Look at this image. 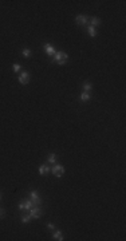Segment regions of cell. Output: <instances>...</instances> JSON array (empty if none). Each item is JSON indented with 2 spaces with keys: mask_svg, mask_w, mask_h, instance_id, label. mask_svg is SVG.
<instances>
[{
  "mask_svg": "<svg viewBox=\"0 0 126 241\" xmlns=\"http://www.w3.org/2000/svg\"><path fill=\"white\" fill-rule=\"evenodd\" d=\"M67 60L69 55L65 51H57L54 54V62L58 63V65H65V63H67Z\"/></svg>",
  "mask_w": 126,
  "mask_h": 241,
  "instance_id": "obj_1",
  "label": "cell"
},
{
  "mask_svg": "<svg viewBox=\"0 0 126 241\" xmlns=\"http://www.w3.org/2000/svg\"><path fill=\"white\" fill-rule=\"evenodd\" d=\"M30 197H31V202H32V206H40V205H42V200L39 198V196H38V192L32 190V192L30 193Z\"/></svg>",
  "mask_w": 126,
  "mask_h": 241,
  "instance_id": "obj_2",
  "label": "cell"
},
{
  "mask_svg": "<svg viewBox=\"0 0 126 241\" xmlns=\"http://www.w3.org/2000/svg\"><path fill=\"white\" fill-rule=\"evenodd\" d=\"M42 213H43V210L39 208V206H34V208H31L30 209V216L32 218H40V216H42Z\"/></svg>",
  "mask_w": 126,
  "mask_h": 241,
  "instance_id": "obj_3",
  "label": "cell"
},
{
  "mask_svg": "<svg viewBox=\"0 0 126 241\" xmlns=\"http://www.w3.org/2000/svg\"><path fill=\"white\" fill-rule=\"evenodd\" d=\"M17 208H19L20 210H30V209L32 208V202H31V200L20 201L19 205H17Z\"/></svg>",
  "mask_w": 126,
  "mask_h": 241,
  "instance_id": "obj_4",
  "label": "cell"
},
{
  "mask_svg": "<svg viewBox=\"0 0 126 241\" xmlns=\"http://www.w3.org/2000/svg\"><path fill=\"white\" fill-rule=\"evenodd\" d=\"M17 79H19L20 84H27L30 82V74L27 71H22L19 74V78H17Z\"/></svg>",
  "mask_w": 126,
  "mask_h": 241,
  "instance_id": "obj_5",
  "label": "cell"
},
{
  "mask_svg": "<svg viewBox=\"0 0 126 241\" xmlns=\"http://www.w3.org/2000/svg\"><path fill=\"white\" fill-rule=\"evenodd\" d=\"M52 173H54L55 177H62L63 174H65V168H63L62 165H54Z\"/></svg>",
  "mask_w": 126,
  "mask_h": 241,
  "instance_id": "obj_6",
  "label": "cell"
},
{
  "mask_svg": "<svg viewBox=\"0 0 126 241\" xmlns=\"http://www.w3.org/2000/svg\"><path fill=\"white\" fill-rule=\"evenodd\" d=\"M75 22L78 26H85V24H87V22H89V17L85 15H78L75 17Z\"/></svg>",
  "mask_w": 126,
  "mask_h": 241,
  "instance_id": "obj_7",
  "label": "cell"
},
{
  "mask_svg": "<svg viewBox=\"0 0 126 241\" xmlns=\"http://www.w3.org/2000/svg\"><path fill=\"white\" fill-rule=\"evenodd\" d=\"M44 50H46V54L50 55V56H54V54L57 52V51H55V48H54V46L50 44V43L44 44Z\"/></svg>",
  "mask_w": 126,
  "mask_h": 241,
  "instance_id": "obj_8",
  "label": "cell"
},
{
  "mask_svg": "<svg viewBox=\"0 0 126 241\" xmlns=\"http://www.w3.org/2000/svg\"><path fill=\"white\" fill-rule=\"evenodd\" d=\"M99 24H101V19H99V17H97V16H93L91 17V19H90V24H89V26H91V27H98V26H99Z\"/></svg>",
  "mask_w": 126,
  "mask_h": 241,
  "instance_id": "obj_9",
  "label": "cell"
},
{
  "mask_svg": "<svg viewBox=\"0 0 126 241\" xmlns=\"http://www.w3.org/2000/svg\"><path fill=\"white\" fill-rule=\"evenodd\" d=\"M52 239H55L58 241H63L65 237H63V233L61 232V230H57V232H52Z\"/></svg>",
  "mask_w": 126,
  "mask_h": 241,
  "instance_id": "obj_10",
  "label": "cell"
},
{
  "mask_svg": "<svg viewBox=\"0 0 126 241\" xmlns=\"http://www.w3.org/2000/svg\"><path fill=\"white\" fill-rule=\"evenodd\" d=\"M48 172H50V168H48L47 165H42V166H39V173H40L42 176H47Z\"/></svg>",
  "mask_w": 126,
  "mask_h": 241,
  "instance_id": "obj_11",
  "label": "cell"
},
{
  "mask_svg": "<svg viewBox=\"0 0 126 241\" xmlns=\"http://www.w3.org/2000/svg\"><path fill=\"white\" fill-rule=\"evenodd\" d=\"M87 31H89V35H90V36H91V38H94V36H97V28L95 27H91V26H89V27H87Z\"/></svg>",
  "mask_w": 126,
  "mask_h": 241,
  "instance_id": "obj_12",
  "label": "cell"
},
{
  "mask_svg": "<svg viewBox=\"0 0 126 241\" xmlns=\"http://www.w3.org/2000/svg\"><path fill=\"white\" fill-rule=\"evenodd\" d=\"M80 101H82V102H89L90 101V94L86 93V91H83L82 95H80Z\"/></svg>",
  "mask_w": 126,
  "mask_h": 241,
  "instance_id": "obj_13",
  "label": "cell"
},
{
  "mask_svg": "<svg viewBox=\"0 0 126 241\" xmlns=\"http://www.w3.org/2000/svg\"><path fill=\"white\" fill-rule=\"evenodd\" d=\"M47 161L50 162V164H55V162H57V154H55V153H51V154L47 157Z\"/></svg>",
  "mask_w": 126,
  "mask_h": 241,
  "instance_id": "obj_14",
  "label": "cell"
},
{
  "mask_svg": "<svg viewBox=\"0 0 126 241\" xmlns=\"http://www.w3.org/2000/svg\"><path fill=\"white\" fill-rule=\"evenodd\" d=\"M31 220H32V217H31L30 214H24V216H22V222H23V224H28Z\"/></svg>",
  "mask_w": 126,
  "mask_h": 241,
  "instance_id": "obj_15",
  "label": "cell"
},
{
  "mask_svg": "<svg viewBox=\"0 0 126 241\" xmlns=\"http://www.w3.org/2000/svg\"><path fill=\"white\" fill-rule=\"evenodd\" d=\"M91 88H93V86H91V84H90L89 82H85V83H83V90H85L86 93L91 91Z\"/></svg>",
  "mask_w": 126,
  "mask_h": 241,
  "instance_id": "obj_16",
  "label": "cell"
},
{
  "mask_svg": "<svg viewBox=\"0 0 126 241\" xmlns=\"http://www.w3.org/2000/svg\"><path fill=\"white\" fill-rule=\"evenodd\" d=\"M22 54H23L24 58H30V56H31V50L30 48H24L22 51Z\"/></svg>",
  "mask_w": 126,
  "mask_h": 241,
  "instance_id": "obj_17",
  "label": "cell"
},
{
  "mask_svg": "<svg viewBox=\"0 0 126 241\" xmlns=\"http://www.w3.org/2000/svg\"><path fill=\"white\" fill-rule=\"evenodd\" d=\"M12 69H13V71H15V72H20V70H22V66H20L19 63H15V65L12 66Z\"/></svg>",
  "mask_w": 126,
  "mask_h": 241,
  "instance_id": "obj_18",
  "label": "cell"
},
{
  "mask_svg": "<svg viewBox=\"0 0 126 241\" xmlns=\"http://www.w3.org/2000/svg\"><path fill=\"white\" fill-rule=\"evenodd\" d=\"M4 216H6V210L3 208H0V220L4 218Z\"/></svg>",
  "mask_w": 126,
  "mask_h": 241,
  "instance_id": "obj_19",
  "label": "cell"
},
{
  "mask_svg": "<svg viewBox=\"0 0 126 241\" xmlns=\"http://www.w3.org/2000/svg\"><path fill=\"white\" fill-rule=\"evenodd\" d=\"M47 228H48V230H52V232H54L55 225H54V224H51V222H48V224H47Z\"/></svg>",
  "mask_w": 126,
  "mask_h": 241,
  "instance_id": "obj_20",
  "label": "cell"
},
{
  "mask_svg": "<svg viewBox=\"0 0 126 241\" xmlns=\"http://www.w3.org/2000/svg\"><path fill=\"white\" fill-rule=\"evenodd\" d=\"M0 200H2V194H0Z\"/></svg>",
  "mask_w": 126,
  "mask_h": 241,
  "instance_id": "obj_21",
  "label": "cell"
}]
</instances>
